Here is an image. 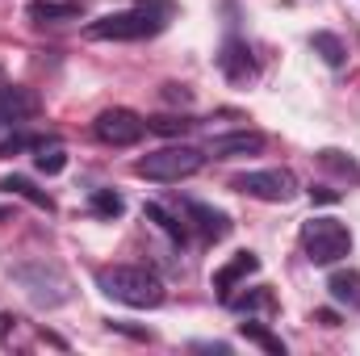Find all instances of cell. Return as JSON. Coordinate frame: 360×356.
<instances>
[{
	"label": "cell",
	"instance_id": "cell-23",
	"mask_svg": "<svg viewBox=\"0 0 360 356\" xmlns=\"http://www.w3.org/2000/svg\"><path fill=\"white\" fill-rule=\"evenodd\" d=\"M319 160H323L327 168H335V172H348V177H360V168L352 164V160H344V151H331V147H327V151H319Z\"/></svg>",
	"mask_w": 360,
	"mask_h": 356
},
{
	"label": "cell",
	"instance_id": "cell-14",
	"mask_svg": "<svg viewBox=\"0 0 360 356\" xmlns=\"http://www.w3.org/2000/svg\"><path fill=\"white\" fill-rule=\"evenodd\" d=\"M34 164H38V172L59 177V172L68 168V151H63V143H38V147H34Z\"/></svg>",
	"mask_w": 360,
	"mask_h": 356
},
{
	"label": "cell",
	"instance_id": "cell-9",
	"mask_svg": "<svg viewBox=\"0 0 360 356\" xmlns=\"http://www.w3.org/2000/svg\"><path fill=\"white\" fill-rule=\"evenodd\" d=\"M264 134L260 130H235V134H214L205 143V160H239V155H260Z\"/></svg>",
	"mask_w": 360,
	"mask_h": 356
},
{
	"label": "cell",
	"instance_id": "cell-8",
	"mask_svg": "<svg viewBox=\"0 0 360 356\" xmlns=\"http://www.w3.org/2000/svg\"><path fill=\"white\" fill-rule=\"evenodd\" d=\"M92 134L105 143V147H134L143 134H147V122L126 109V105H113V109H101L96 122H92Z\"/></svg>",
	"mask_w": 360,
	"mask_h": 356
},
{
	"label": "cell",
	"instance_id": "cell-24",
	"mask_svg": "<svg viewBox=\"0 0 360 356\" xmlns=\"http://www.w3.org/2000/svg\"><path fill=\"white\" fill-rule=\"evenodd\" d=\"M310 197H314V201H340V193H335V189H327V184H314V189H310Z\"/></svg>",
	"mask_w": 360,
	"mask_h": 356
},
{
	"label": "cell",
	"instance_id": "cell-6",
	"mask_svg": "<svg viewBox=\"0 0 360 356\" xmlns=\"http://www.w3.org/2000/svg\"><path fill=\"white\" fill-rule=\"evenodd\" d=\"M231 189H239V193H248V197H256V201H272V205H285V201H293V197L302 193V184H297V177H293L289 168L239 172V177L231 180Z\"/></svg>",
	"mask_w": 360,
	"mask_h": 356
},
{
	"label": "cell",
	"instance_id": "cell-16",
	"mask_svg": "<svg viewBox=\"0 0 360 356\" xmlns=\"http://www.w3.org/2000/svg\"><path fill=\"white\" fill-rule=\"evenodd\" d=\"M0 189H4V193H17V197H25V201H34V205H38V210H46V214L55 210V201H51L42 189H34L25 177H4V180H0Z\"/></svg>",
	"mask_w": 360,
	"mask_h": 356
},
{
	"label": "cell",
	"instance_id": "cell-20",
	"mask_svg": "<svg viewBox=\"0 0 360 356\" xmlns=\"http://www.w3.org/2000/svg\"><path fill=\"white\" fill-rule=\"evenodd\" d=\"M92 210H96L101 218H117V214H122V197H117L113 189H92Z\"/></svg>",
	"mask_w": 360,
	"mask_h": 356
},
{
	"label": "cell",
	"instance_id": "cell-19",
	"mask_svg": "<svg viewBox=\"0 0 360 356\" xmlns=\"http://www.w3.org/2000/svg\"><path fill=\"white\" fill-rule=\"evenodd\" d=\"M143 214H147V218H151V222H155L164 235H172L176 243H184V222H176V218H172V214H168L160 201H147V205H143Z\"/></svg>",
	"mask_w": 360,
	"mask_h": 356
},
{
	"label": "cell",
	"instance_id": "cell-15",
	"mask_svg": "<svg viewBox=\"0 0 360 356\" xmlns=\"http://www.w3.org/2000/svg\"><path fill=\"white\" fill-rule=\"evenodd\" d=\"M327 289H331V298H335V302H348L352 310L360 306V272H331Z\"/></svg>",
	"mask_w": 360,
	"mask_h": 356
},
{
	"label": "cell",
	"instance_id": "cell-4",
	"mask_svg": "<svg viewBox=\"0 0 360 356\" xmlns=\"http://www.w3.org/2000/svg\"><path fill=\"white\" fill-rule=\"evenodd\" d=\"M201 164H205V151H197V147H188V143H176V147H160V151L143 155V160L134 164V172L147 177V180H160V184H176V180L197 177Z\"/></svg>",
	"mask_w": 360,
	"mask_h": 356
},
{
	"label": "cell",
	"instance_id": "cell-1",
	"mask_svg": "<svg viewBox=\"0 0 360 356\" xmlns=\"http://www.w3.org/2000/svg\"><path fill=\"white\" fill-rule=\"evenodd\" d=\"M96 285L105 298L122 302V306H134V310H155L164 302V281L155 272L139 265H109L96 272Z\"/></svg>",
	"mask_w": 360,
	"mask_h": 356
},
{
	"label": "cell",
	"instance_id": "cell-11",
	"mask_svg": "<svg viewBox=\"0 0 360 356\" xmlns=\"http://www.w3.org/2000/svg\"><path fill=\"white\" fill-rule=\"evenodd\" d=\"M252 272H260V260H256L252 252H235L226 265L214 272V289H218V298H222V302H231V298H235V285H239V281H248Z\"/></svg>",
	"mask_w": 360,
	"mask_h": 356
},
{
	"label": "cell",
	"instance_id": "cell-18",
	"mask_svg": "<svg viewBox=\"0 0 360 356\" xmlns=\"http://www.w3.org/2000/svg\"><path fill=\"white\" fill-rule=\"evenodd\" d=\"M239 331H243V340H252V344H260L264 352H272V356H285V344L272 336L264 323H256V319H248V323H239Z\"/></svg>",
	"mask_w": 360,
	"mask_h": 356
},
{
	"label": "cell",
	"instance_id": "cell-17",
	"mask_svg": "<svg viewBox=\"0 0 360 356\" xmlns=\"http://www.w3.org/2000/svg\"><path fill=\"white\" fill-rule=\"evenodd\" d=\"M310 46L323 55V63L327 68H344V59H348V51H344V42L335 38V34H327V30H319L314 38H310Z\"/></svg>",
	"mask_w": 360,
	"mask_h": 356
},
{
	"label": "cell",
	"instance_id": "cell-22",
	"mask_svg": "<svg viewBox=\"0 0 360 356\" xmlns=\"http://www.w3.org/2000/svg\"><path fill=\"white\" fill-rule=\"evenodd\" d=\"M226 306H235V310H272V293L269 289H256L248 298H231Z\"/></svg>",
	"mask_w": 360,
	"mask_h": 356
},
{
	"label": "cell",
	"instance_id": "cell-5",
	"mask_svg": "<svg viewBox=\"0 0 360 356\" xmlns=\"http://www.w3.org/2000/svg\"><path fill=\"white\" fill-rule=\"evenodd\" d=\"M13 276H17V285L30 293V302H38V306H63V302L72 298V281L63 276V268L46 265V260L21 265Z\"/></svg>",
	"mask_w": 360,
	"mask_h": 356
},
{
	"label": "cell",
	"instance_id": "cell-10",
	"mask_svg": "<svg viewBox=\"0 0 360 356\" xmlns=\"http://www.w3.org/2000/svg\"><path fill=\"white\" fill-rule=\"evenodd\" d=\"M218 68H222V76H226L231 84H252V80H256V59H252V46H248V42H239V38H231V42L222 46Z\"/></svg>",
	"mask_w": 360,
	"mask_h": 356
},
{
	"label": "cell",
	"instance_id": "cell-3",
	"mask_svg": "<svg viewBox=\"0 0 360 356\" xmlns=\"http://www.w3.org/2000/svg\"><path fill=\"white\" fill-rule=\"evenodd\" d=\"M302 252L310 265L327 268L352 252V231L340 218H310V222H302Z\"/></svg>",
	"mask_w": 360,
	"mask_h": 356
},
{
	"label": "cell",
	"instance_id": "cell-12",
	"mask_svg": "<svg viewBox=\"0 0 360 356\" xmlns=\"http://www.w3.org/2000/svg\"><path fill=\"white\" fill-rule=\"evenodd\" d=\"M184 214L197 222V231H201L205 239H222V235L231 231V218H226L222 210H210V205H201V201H184Z\"/></svg>",
	"mask_w": 360,
	"mask_h": 356
},
{
	"label": "cell",
	"instance_id": "cell-2",
	"mask_svg": "<svg viewBox=\"0 0 360 356\" xmlns=\"http://www.w3.org/2000/svg\"><path fill=\"white\" fill-rule=\"evenodd\" d=\"M164 30V13H151L147 4L143 8H122V13H105L101 21H89L92 42H139V38H151Z\"/></svg>",
	"mask_w": 360,
	"mask_h": 356
},
{
	"label": "cell",
	"instance_id": "cell-13",
	"mask_svg": "<svg viewBox=\"0 0 360 356\" xmlns=\"http://www.w3.org/2000/svg\"><path fill=\"white\" fill-rule=\"evenodd\" d=\"M84 8L80 0H34L30 4V17L34 21H76Z\"/></svg>",
	"mask_w": 360,
	"mask_h": 356
},
{
	"label": "cell",
	"instance_id": "cell-21",
	"mask_svg": "<svg viewBox=\"0 0 360 356\" xmlns=\"http://www.w3.org/2000/svg\"><path fill=\"white\" fill-rule=\"evenodd\" d=\"M147 130H155V134H184V130H193V122L188 117H147Z\"/></svg>",
	"mask_w": 360,
	"mask_h": 356
},
{
	"label": "cell",
	"instance_id": "cell-7",
	"mask_svg": "<svg viewBox=\"0 0 360 356\" xmlns=\"http://www.w3.org/2000/svg\"><path fill=\"white\" fill-rule=\"evenodd\" d=\"M34 109H38L34 96L21 89V84H0V151H13V147L25 143L21 130L34 117Z\"/></svg>",
	"mask_w": 360,
	"mask_h": 356
}]
</instances>
